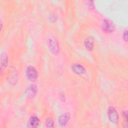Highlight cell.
<instances>
[{"mask_svg":"<svg viewBox=\"0 0 128 128\" xmlns=\"http://www.w3.org/2000/svg\"><path fill=\"white\" fill-rule=\"evenodd\" d=\"M47 46L52 54L57 55L59 52V46L56 39L52 36H48L46 38Z\"/></svg>","mask_w":128,"mask_h":128,"instance_id":"obj_1","label":"cell"},{"mask_svg":"<svg viewBox=\"0 0 128 128\" xmlns=\"http://www.w3.org/2000/svg\"><path fill=\"white\" fill-rule=\"evenodd\" d=\"M26 75L28 80L30 82H34L38 78V72L34 66L30 65L26 69Z\"/></svg>","mask_w":128,"mask_h":128,"instance_id":"obj_2","label":"cell"},{"mask_svg":"<svg viewBox=\"0 0 128 128\" xmlns=\"http://www.w3.org/2000/svg\"><path fill=\"white\" fill-rule=\"evenodd\" d=\"M108 116L110 120L113 124H116L118 122L119 116L117 110L113 106H110L108 110Z\"/></svg>","mask_w":128,"mask_h":128,"instance_id":"obj_3","label":"cell"},{"mask_svg":"<svg viewBox=\"0 0 128 128\" xmlns=\"http://www.w3.org/2000/svg\"><path fill=\"white\" fill-rule=\"evenodd\" d=\"M102 29L106 33H112L115 30V26L110 20H104L102 24Z\"/></svg>","mask_w":128,"mask_h":128,"instance_id":"obj_4","label":"cell"},{"mask_svg":"<svg viewBox=\"0 0 128 128\" xmlns=\"http://www.w3.org/2000/svg\"><path fill=\"white\" fill-rule=\"evenodd\" d=\"M8 78L11 84H14L18 80V72L16 70L14 66H10L9 69Z\"/></svg>","mask_w":128,"mask_h":128,"instance_id":"obj_5","label":"cell"},{"mask_svg":"<svg viewBox=\"0 0 128 128\" xmlns=\"http://www.w3.org/2000/svg\"><path fill=\"white\" fill-rule=\"evenodd\" d=\"M26 96L29 98H34L38 92L37 86L35 84H31L28 86L26 90Z\"/></svg>","mask_w":128,"mask_h":128,"instance_id":"obj_6","label":"cell"},{"mask_svg":"<svg viewBox=\"0 0 128 128\" xmlns=\"http://www.w3.org/2000/svg\"><path fill=\"white\" fill-rule=\"evenodd\" d=\"M72 70L74 73L78 74H83L86 72L84 67L79 64H74L72 66Z\"/></svg>","mask_w":128,"mask_h":128,"instance_id":"obj_7","label":"cell"},{"mask_svg":"<svg viewBox=\"0 0 128 128\" xmlns=\"http://www.w3.org/2000/svg\"><path fill=\"white\" fill-rule=\"evenodd\" d=\"M70 118V114L69 113H65L61 114L58 120V124L62 126H64Z\"/></svg>","mask_w":128,"mask_h":128,"instance_id":"obj_8","label":"cell"},{"mask_svg":"<svg viewBox=\"0 0 128 128\" xmlns=\"http://www.w3.org/2000/svg\"><path fill=\"white\" fill-rule=\"evenodd\" d=\"M8 63V57L6 52H2L0 54V70L6 68Z\"/></svg>","mask_w":128,"mask_h":128,"instance_id":"obj_9","label":"cell"},{"mask_svg":"<svg viewBox=\"0 0 128 128\" xmlns=\"http://www.w3.org/2000/svg\"><path fill=\"white\" fill-rule=\"evenodd\" d=\"M40 123L39 118L35 116H32L28 120V126L30 128H36Z\"/></svg>","mask_w":128,"mask_h":128,"instance_id":"obj_10","label":"cell"},{"mask_svg":"<svg viewBox=\"0 0 128 128\" xmlns=\"http://www.w3.org/2000/svg\"><path fill=\"white\" fill-rule=\"evenodd\" d=\"M84 45L86 48L89 51H92L93 50L94 43V40L90 37L87 38H86L84 42Z\"/></svg>","mask_w":128,"mask_h":128,"instance_id":"obj_11","label":"cell"},{"mask_svg":"<svg viewBox=\"0 0 128 128\" xmlns=\"http://www.w3.org/2000/svg\"><path fill=\"white\" fill-rule=\"evenodd\" d=\"M45 124H46V126L48 128L53 127L54 126V122L53 119L51 118H48L46 120Z\"/></svg>","mask_w":128,"mask_h":128,"instance_id":"obj_12","label":"cell"},{"mask_svg":"<svg viewBox=\"0 0 128 128\" xmlns=\"http://www.w3.org/2000/svg\"><path fill=\"white\" fill-rule=\"evenodd\" d=\"M86 5L88 6V8L90 10H93L94 8V4L93 1H87Z\"/></svg>","mask_w":128,"mask_h":128,"instance_id":"obj_13","label":"cell"},{"mask_svg":"<svg viewBox=\"0 0 128 128\" xmlns=\"http://www.w3.org/2000/svg\"><path fill=\"white\" fill-rule=\"evenodd\" d=\"M122 38L124 40L125 42H127L128 41V30H126L123 33V35H122Z\"/></svg>","mask_w":128,"mask_h":128,"instance_id":"obj_14","label":"cell"},{"mask_svg":"<svg viewBox=\"0 0 128 128\" xmlns=\"http://www.w3.org/2000/svg\"><path fill=\"white\" fill-rule=\"evenodd\" d=\"M122 116H123V117H124V119L127 122H128V112H127L126 110L123 112Z\"/></svg>","mask_w":128,"mask_h":128,"instance_id":"obj_15","label":"cell"},{"mask_svg":"<svg viewBox=\"0 0 128 128\" xmlns=\"http://www.w3.org/2000/svg\"><path fill=\"white\" fill-rule=\"evenodd\" d=\"M49 19H50V21H52V22H54L56 20V16H53L52 14V16H50V18Z\"/></svg>","mask_w":128,"mask_h":128,"instance_id":"obj_16","label":"cell"},{"mask_svg":"<svg viewBox=\"0 0 128 128\" xmlns=\"http://www.w3.org/2000/svg\"><path fill=\"white\" fill-rule=\"evenodd\" d=\"M2 21H0V30H2Z\"/></svg>","mask_w":128,"mask_h":128,"instance_id":"obj_17","label":"cell"}]
</instances>
